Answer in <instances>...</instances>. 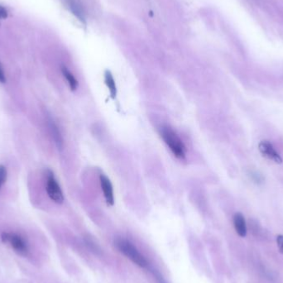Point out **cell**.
I'll use <instances>...</instances> for the list:
<instances>
[{
	"label": "cell",
	"mask_w": 283,
	"mask_h": 283,
	"mask_svg": "<svg viewBox=\"0 0 283 283\" xmlns=\"http://www.w3.org/2000/svg\"><path fill=\"white\" fill-rule=\"evenodd\" d=\"M161 136L165 143L169 147L171 152L178 159L186 158V147L183 142L180 139L177 133L172 130L170 127L163 126L160 130Z\"/></svg>",
	"instance_id": "1"
},
{
	"label": "cell",
	"mask_w": 283,
	"mask_h": 283,
	"mask_svg": "<svg viewBox=\"0 0 283 283\" xmlns=\"http://www.w3.org/2000/svg\"><path fill=\"white\" fill-rule=\"evenodd\" d=\"M115 246L120 253L130 259L133 263L141 268H146L148 265L146 258L139 253V250L129 241L118 239L115 241Z\"/></svg>",
	"instance_id": "2"
},
{
	"label": "cell",
	"mask_w": 283,
	"mask_h": 283,
	"mask_svg": "<svg viewBox=\"0 0 283 283\" xmlns=\"http://www.w3.org/2000/svg\"><path fill=\"white\" fill-rule=\"evenodd\" d=\"M46 190L47 192L49 197L54 202L57 204H61L64 201V195L61 187L58 184L56 178L54 177V174L51 171H48L47 176V186Z\"/></svg>",
	"instance_id": "3"
},
{
	"label": "cell",
	"mask_w": 283,
	"mask_h": 283,
	"mask_svg": "<svg viewBox=\"0 0 283 283\" xmlns=\"http://www.w3.org/2000/svg\"><path fill=\"white\" fill-rule=\"evenodd\" d=\"M1 238L4 243H8L17 253L22 255H27L28 252V244L20 235L12 233H3Z\"/></svg>",
	"instance_id": "4"
},
{
	"label": "cell",
	"mask_w": 283,
	"mask_h": 283,
	"mask_svg": "<svg viewBox=\"0 0 283 283\" xmlns=\"http://www.w3.org/2000/svg\"><path fill=\"white\" fill-rule=\"evenodd\" d=\"M258 149L260 151L261 153L267 157L268 159L272 160L276 163H282L283 159L280 157V155L276 152L273 144L270 143L268 141H262L258 144Z\"/></svg>",
	"instance_id": "5"
},
{
	"label": "cell",
	"mask_w": 283,
	"mask_h": 283,
	"mask_svg": "<svg viewBox=\"0 0 283 283\" xmlns=\"http://www.w3.org/2000/svg\"><path fill=\"white\" fill-rule=\"evenodd\" d=\"M102 190L104 193V199L109 205H113L114 203V189L111 182L105 175L101 174L99 177Z\"/></svg>",
	"instance_id": "6"
},
{
	"label": "cell",
	"mask_w": 283,
	"mask_h": 283,
	"mask_svg": "<svg viewBox=\"0 0 283 283\" xmlns=\"http://www.w3.org/2000/svg\"><path fill=\"white\" fill-rule=\"evenodd\" d=\"M69 9L79 20L86 23V9L80 0H65Z\"/></svg>",
	"instance_id": "7"
},
{
	"label": "cell",
	"mask_w": 283,
	"mask_h": 283,
	"mask_svg": "<svg viewBox=\"0 0 283 283\" xmlns=\"http://www.w3.org/2000/svg\"><path fill=\"white\" fill-rule=\"evenodd\" d=\"M234 225L235 230L240 237H245L247 235V226L245 219L241 213H236L234 216Z\"/></svg>",
	"instance_id": "8"
},
{
	"label": "cell",
	"mask_w": 283,
	"mask_h": 283,
	"mask_svg": "<svg viewBox=\"0 0 283 283\" xmlns=\"http://www.w3.org/2000/svg\"><path fill=\"white\" fill-rule=\"evenodd\" d=\"M61 72H62V75H63L64 77L67 81V83H68L71 91H76L77 87H78V81L75 78V76L65 66L61 67Z\"/></svg>",
	"instance_id": "9"
},
{
	"label": "cell",
	"mask_w": 283,
	"mask_h": 283,
	"mask_svg": "<svg viewBox=\"0 0 283 283\" xmlns=\"http://www.w3.org/2000/svg\"><path fill=\"white\" fill-rule=\"evenodd\" d=\"M104 81H105V84H106V86H108V88H109L111 96L114 98V97L116 96L117 94L116 84H115L114 77L112 76L110 71H105V74H104Z\"/></svg>",
	"instance_id": "10"
},
{
	"label": "cell",
	"mask_w": 283,
	"mask_h": 283,
	"mask_svg": "<svg viewBox=\"0 0 283 283\" xmlns=\"http://www.w3.org/2000/svg\"><path fill=\"white\" fill-rule=\"evenodd\" d=\"M50 129H51V134H52L56 146H57L58 148H61L62 145H63V139H62V137H61L60 130H59L56 124H54L53 121H50Z\"/></svg>",
	"instance_id": "11"
},
{
	"label": "cell",
	"mask_w": 283,
	"mask_h": 283,
	"mask_svg": "<svg viewBox=\"0 0 283 283\" xmlns=\"http://www.w3.org/2000/svg\"><path fill=\"white\" fill-rule=\"evenodd\" d=\"M7 180V169L3 165H0V190Z\"/></svg>",
	"instance_id": "12"
},
{
	"label": "cell",
	"mask_w": 283,
	"mask_h": 283,
	"mask_svg": "<svg viewBox=\"0 0 283 283\" xmlns=\"http://www.w3.org/2000/svg\"><path fill=\"white\" fill-rule=\"evenodd\" d=\"M250 176L251 178L253 179V182H256V183H263V177L261 176V175L258 174L257 172H250Z\"/></svg>",
	"instance_id": "13"
},
{
	"label": "cell",
	"mask_w": 283,
	"mask_h": 283,
	"mask_svg": "<svg viewBox=\"0 0 283 283\" xmlns=\"http://www.w3.org/2000/svg\"><path fill=\"white\" fill-rule=\"evenodd\" d=\"M277 243L281 253H283V235H278L277 238Z\"/></svg>",
	"instance_id": "14"
},
{
	"label": "cell",
	"mask_w": 283,
	"mask_h": 283,
	"mask_svg": "<svg viewBox=\"0 0 283 283\" xmlns=\"http://www.w3.org/2000/svg\"><path fill=\"white\" fill-rule=\"evenodd\" d=\"M8 17V11L4 7L0 5V19H4Z\"/></svg>",
	"instance_id": "15"
},
{
	"label": "cell",
	"mask_w": 283,
	"mask_h": 283,
	"mask_svg": "<svg viewBox=\"0 0 283 283\" xmlns=\"http://www.w3.org/2000/svg\"><path fill=\"white\" fill-rule=\"evenodd\" d=\"M5 74H4V71H3V67H2V65H1V63H0V83H5Z\"/></svg>",
	"instance_id": "16"
},
{
	"label": "cell",
	"mask_w": 283,
	"mask_h": 283,
	"mask_svg": "<svg viewBox=\"0 0 283 283\" xmlns=\"http://www.w3.org/2000/svg\"><path fill=\"white\" fill-rule=\"evenodd\" d=\"M155 277H156V278H157V281H158V283H166V281H165L164 279H163V278H162V276L160 275L159 273H156V274H155Z\"/></svg>",
	"instance_id": "17"
}]
</instances>
